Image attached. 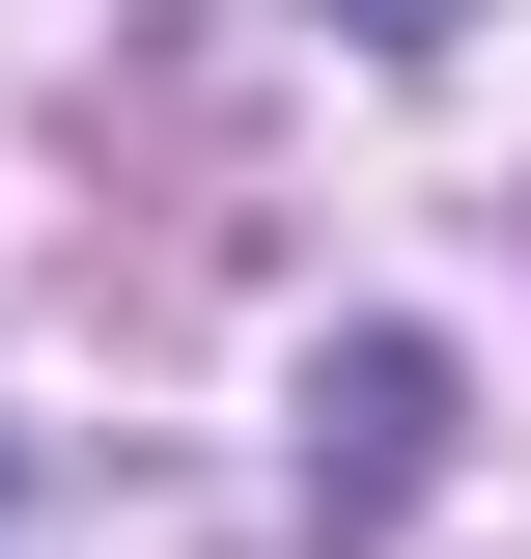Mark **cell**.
<instances>
[{"instance_id":"obj_1","label":"cell","mask_w":531,"mask_h":559,"mask_svg":"<svg viewBox=\"0 0 531 559\" xmlns=\"http://www.w3.org/2000/svg\"><path fill=\"white\" fill-rule=\"evenodd\" d=\"M364 28H448V0H364Z\"/></svg>"}]
</instances>
